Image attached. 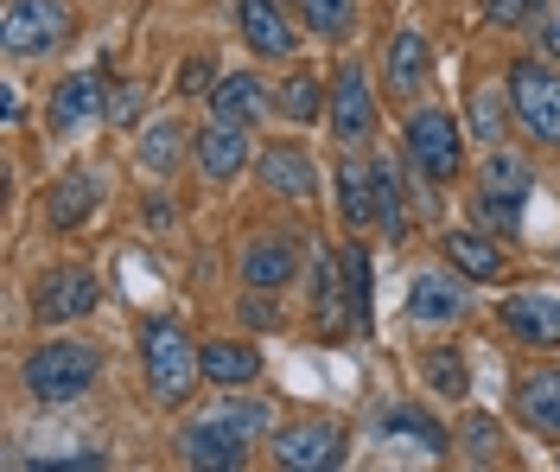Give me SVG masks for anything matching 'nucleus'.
Masks as SVG:
<instances>
[{
  "mask_svg": "<svg viewBox=\"0 0 560 472\" xmlns=\"http://www.w3.org/2000/svg\"><path fill=\"white\" fill-rule=\"evenodd\" d=\"M96 377H103V352L83 345V338H51V345H38L33 358L20 364V383H26V396H33L38 408L83 402L96 390Z\"/></svg>",
  "mask_w": 560,
  "mask_h": 472,
  "instance_id": "1",
  "label": "nucleus"
},
{
  "mask_svg": "<svg viewBox=\"0 0 560 472\" xmlns=\"http://www.w3.org/2000/svg\"><path fill=\"white\" fill-rule=\"evenodd\" d=\"M140 370H147L153 402L178 408V402H191V390H198L205 358H198V345L185 338L178 320H147V326H140Z\"/></svg>",
  "mask_w": 560,
  "mask_h": 472,
  "instance_id": "2",
  "label": "nucleus"
},
{
  "mask_svg": "<svg viewBox=\"0 0 560 472\" xmlns=\"http://www.w3.org/2000/svg\"><path fill=\"white\" fill-rule=\"evenodd\" d=\"M528 192H535V173H528L510 147H490L485 166H478V198H471V211H478V223H485L490 237H516Z\"/></svg>",
  "mask_w": 560,
  "mask_h": 472,
  "instance_id": "3",
  "label": "nucleus"
},
{
  "mask_svg": "<svg viewBox=\"0 0 560 472\" xmlns=\"http://www.w3.org/2000/svg\"><path fill=\"white\" fill-rule=\"evenodd\" d=\"M401 141H408V166L427 185H453L465 173V128L453 110H415Z\"/></svg>",
  "mask_w": 560,
  "mask_h": 472,
  "instance_id": "4",
  "label": "nucleus"
},
{
  "mask_svg": "<svg viewBox=\"0 0 560 472\" xmlns=\"http://www.w3.org/2000/svg\"><path fill=\"white\" fill-rule=\"evenodd\" d=\"M70 33H77V20H70L65 0H7V13H0V51L7 58H45Z\"/></svg>",
  "mask_w": 560,
  "mask_h": 472,
  "instance_id": "5",
  "label": "nucleus"
},
{
  "mask_svg": "<svg viewBox=\"0 0 560 472\" xmlns=\"http://www.w3.org/2000/svg\"><path fill=\"white\" fill-rule=\"evenodd\" d=\"M350 460V428L331 422V415H300L275 428V467L287 472H331Z\"/></svg>",
  "mask_w": 560,
  "mask_h": 472,
  "instance_id": "6",
  "label": "nucleus"
},
{
  "mask_svg": "<svg viewBox=\"0 0 560 472\" xmlns=\"http://www.w3.org/2000/svg\"><path fill=\"white\" fill-rule=\"evenodd\" d=\"M510 103H516V122L528 128V141L560 147V77L548 58H516L510 65Z\"/></svg>",
  "mask_w": 560,
  "mask_h": 472,
  "instance_id": "7",
  "label": "nucleus"
},
{
  "mask_svg": "<svg viewBox=\"0 0 560 472\" xmlns=\"http://www.w3.org/2000/svg\"><path fill=\"white\" fill-rule=\"evenodd\" d=\"M325 122H331V135L345 141V153L376 141V90H370V71L345 58L338 71H331V90H325Z\"/></svg>",
  "mask_w": 560,
  "mask_h": 472,
  "instance_id": "8",
  "label": "nucleus"
},
{
  "mask_svg": "<svg viewBox=\"0 0 560 472\" xmlns=\"http://www.w3.org/2000/svg\"><path fill=\"white\" fill-rule=\"evenodd\" d=\"M103 307V281L96 268L65 262V268H45L33 281V320L38 326H70V320H90Z\"/></svg>",
  "mask_w": 560,
  "mask_h": 472,
  "instance_id": "9",
  "label": "nucleus"
},
{
  "mask_svg": "<svg viewBox=\"0 0 560 472\" xmlns=\"http://www.w3.org/2000/svg\"><path fill=\"white\" fill-rule=\"evenodd\" d=\"M248 447H255V440H248L243 428L217 408V415H198V422L178 435V460H185V467H198V472H236L248 460Z\"/></svg>",
  "mask_w": 560,
  "mask_h": 472,
  "instance_id": "10",
  "label": "nucleus"
},
{
  "mask_svg": "<svg viewBox=\"0 0 560 472\" xmlns=\"http://www.w3.org/2000/svg\"><path fill=\"white\" fill-rule=\"evenodd\" d=\"M96 205H103V173L96 166H65L45 192V223L51 230H83L96 218Z\"/></svg>",
  "mask_w": 560,
  "mask_h": 472,
  "instance_id": "11",
  "label": "nucleus"
},
{
  "mask_svg": "<svg viewBox=\"0 0 560 472\" xmlns=\"http://www.w3.org/2000/svg\"><path fill=\"white\" fill-rule=\"evenodd\" d=\"M108 110V83L103 71H70L58 90H51V103H45V128L51 135H77L90 115H103Z\"/></svg>",
  "mask_w": 560,
  "mask_h": 472,
  "instance_id": "12",
  "label": "nucleus"
},
{
  "mask_svg": "<svg viewBox=\"0 0 560 472\" xmlns=\"http://www.w3.org/2000/svg\"><path fill=\"white\" fill-rule=\"evenodd\" d=\"M427 83H433V58H427V38H420L415 26L388 33V45H383V90L395 96V103H408V96H420Z\"/></svg>",
  "mask_w": 560,
  "mask_h": 472,
  "instance_id": "13",
  "label": "nucleus"
},
{
  "mask_svg": "<svg viewBox=\"0 0 560 472\" xmlns=\"http://www.w3.org/2000/svg\"><path fill=\"white\" fill-rule=\"evenodd\" d=\"M465 307H471V293H465V275H440V268H427V275H415L408 281V320H420V326H453V320H465Z\"/></svg>",
  "mask_w": 560,
  "mask_h": 472,
  "instance_id": "14",
  "label": "nucleus"
},
{
  "mask_svg": "<svg viewBox=\"0 0 560 472\" xmlns=\"http://www.w3.org/2000/svg\"><path fill=\"white\" fill-rule=\"evenodd\" d=\"M300 262H306L300 237H255L243 250V288H261V293L287 288V281H300Z\"/></svg>",
  "mask_w": 560,
  "mask_h": 472,
  "instance_id": "15",
  "label": "nucleus"
},
{
  "mask_svg": "<svg viewBox=\"0 0 560 472\" xmlns=\"http://www.w3.org/2000/svg\"><path fill=\"white\" fill-rule=\"evenodd\" d=\"M497 320L516 345H560V293H510L497 307Z\"/></svg>",
  "mask_w": 560,
  "mask_h": 472,
  "instance_id": "16",
  "label": "nucleus"
},
{
  "mask_svg": "<svg viewBox=\"0 0 560 472\" xmlns=\"http://www.w3.org/2000/svg\"><path fill=\"white\" fill-rule=\"evenodd\" d=\"M191 153H198L205 180L230 185L248 166V128H243V122H217V115H210V128H198V135H191Z\"/></svg>",
  "mask_w": 560,
  "mask_h": 472,
  "instance_id": "17",
  "label": "nucleus"
},
{
  "mask_svg": "<svg viewBox=\"0 0 560 472\" xmlns=\"http://www.w3.org/2000/svg\"><path fill=\"white\" fill-rule=\"evenodd\" d=\"M236 26H243V38H248V51L255 58H293V26H287V13H280L275 0H236Z\"/></svg>",
  "mask_w": 560,
  "mask_h": 472,
  "instance_id": "18",
  "label": "nucleus"
},
{
  "mask_svg": "<svg viewBox=\"0 0 560 472\" xmlns=\"http://www.w3.org/2000/svg\"><path fill=\"white\" fill-rule=\"evenodd\" d=\"M261 185H268L275 198H313L318 192L313 153H306L300 141H275L268 153H261Z\"/></svg>",
  "mask_w": 560,
  "mask_h": 472,
  "instance_id": "19",
  "label": "nucleus"
},
{
  "mask_svg": "<svg viewBox=\"0 0 560 472\" xmlns=\"http://www.w3.org/2000/svg\"><path fill=\"white\" fill-rule=\"evenodd\" d=\"M268 110H275V96H268V83L255 71H230V77H217V90H210V115H217V122L255 128Z\"/></svg>",
  "mask_w": 560,
  "mask_h": 472,
  "instance_id": "20",
  "label": "nucleus"
},
{
  "mask_svg": "<svg viewBox=\"0 0 560 472\" xmlns=\"http://www.w3.org/2000/svg\"><path fill=\"white\" fill-rule=\"evenodd\" d=\"M516 415L541 440L560 435V364H541V370H528L523 383H516Z\"/></svg>",
  "mask_w": 560,
  "mask_h": 472,
  "instance_id": "21",
  "label": "nucleus"
},
{
  "mask_svg": "<svg viewBox=\"0 0 560 472\" xmlns=\"http://www.w3.org/2000/svg\"><path fill=\"white\" fill-rule=\"evenodd\" d=\"M331 185H338V223L345 230L376 223V166H363L357 153H345V166L331 173Z\"/></svg>",
  "mask_w": 560,
  "mask_h": 472,
  "instance_id": "22",
  "label": "nucleus"
},
{
  "mask_svg": "<svg viewBox=\"0 0 560 472\" xmlns=\"http://www.w3.org/2000/svg\"><path fill=\"white\" fill-rule=\"evenodd\" d=\"M198 358H205V377L223 383V390H248V383L261 377V352L243 345V338H205Z\"/></svg>",
  "mask_w": 560,
  "mask_h": 472,
  "instance_id": "23",
  "label": "nucleus"
},
{
  "mask_svg": "<svg viewBox=\"0 0 560 472\" xmlns=\"http://www.w3.org/2000/svg\"><path fill=\"white\" fill-rule=\"evenodd\" d=\"M440 250H446V262H453L465 281H497L503 275V250L490 243V230H446Z\"/></svg>",
  "mask_w": 560,
  "mask_h": 472,
  "instance_id": "24",
  "label": "nucleus"
},
{
  "mask_svg": "<svg viewBox=\"0 0 560 472\" xmlns=\"http://www.w3.org/2000/svg\"><path fill=\"white\" fill-rule=\"evenodd\" d=\"M313 313H318V332L325 338H345L350 326V300H345V275H338V255H318L313 268Z\"/></svg>",
  "mask_w": 560,
  "mask_h": 472,
  "instance_id": "25",
  "label": "nucleus"
},
{
  "mask_svg": "<svg viewBox=\"0 0 560 472\" xmlns=\"http://www.w3.org/2000/svg\"><path fill=\"white\" fill-rule=\"evenodd\" d=\"M383 435L415 440V447H427L433 460H446V453H453V435H446V422H433L420 402H395V408H383Z\"/></svg>",
  "mask_w": 560,
  "mask_h": 472,
  "instance_id": "26",
  "label": "nucleus"
},
{
  "mask_svg": "<svg viewBox=\"0 0 560 472\" xmlns=\"http://www.w3.org/2000/svg\"><path fill=\"white\" fill-rule=\"evenodd\" d=\"M338 275H345L350 326L370 338V326H376V293H370V250H363V243H345V250H338Z\"/></svg>",
  "mask_w": 560,
  "mask_h": 472,
  "instance_id": "27",
  "label": "nucleus"
},
{
  "mask_svg": "<svg viewBox=\"0 0 560 472\" xmlns=\"http://www.w3.org/2000/svg\"><path fill=\"white\" fill-rule=\"evenodd\" d=\"M185 147H191V135H185V122H147V135H140L135 147V160H140V173H153V180H166L178 160H185Z\"/></svg>",
  "mask_w": 560,
  "mask_h": 472,
  "instance_id": "28",
  "label": "nucleus"
},
{
  "mask_svg": "<svg viewBox=\"0 0 560 472\" xmlns=\"http://www.w3.org/2000/svg\"><path fill=\"white\" fill-rule=\"evenodd\" d=\"M370 166H376V223H383L388 243H408L415 211H408V198H401V166H395V160H370Z\"/></svg>",
  "mask_w": 560,
  "mask_h": 472,
  "instance_id": "29",
  "label": "nucleus"
},
{
  "mask_svg": "<svg viewBox=\"0 0 560 472\" xmlns=\"http://www.w3.org/2000/svg\"><path fill=\"white\" fill-rule=\"evenodd\" d=\"M510 122H516V103L503 96V83H478L471 90V135L485 147H503L510 141Z\"/></svg>",
  "mask_w": 560,
  "mask_h": 472,
  "instance_id": "30",
  "label": "nucleus"
},
{
  "mask_svg": "<svg viewBox=\"0 0 560 472\" xmlns=\"http://www.w3.org/2000/svg\"><path fill=\"white\" fill-rule=\"evenodd\" d=\"M275 110L287 115V122H300V128L325 115V90H318V77L306 71V65H300V71H287L275 83Z\"/></svg>",
  "mask_w": 560,
  "mask_h": 472,
  "instance_id": "31",
  "label": "nucleus"
},
{
  "mask_svg": "<svg viewBox=\"0 0 560 472\" xmlns=\"http://www.w3.org/2000/svg\"><path fill=\"white\" fill-rule=\"evenodd\" d=\"M458 447H465L471 467H497V460H503V428H497L490 415H465V422H458Z\"/></svg>",
  "mask_w": 560,
  "mask_h": 472,
  "instance_id": "32",
  "label": "nucleus"
},
{
  "mask_svg": "<svg viewBox=\"0 0 560 472\" xmlns=\"http://www.w3.org/2000/svg\"><path fill=\"white\" fill-rule=\"evenodd\" d=\"M420 370H427V390H433V396H465V390H471V370H465V358H458V352H446V345H440V352H427V358H420Z\"/></svg>",
  "mask_w": 560,
  "mask_h": 472,
  "instance_id": "33",
  "label": "nucleus"
},
{
  "mask_svg": "<svg viewBox=\"0 0 560 472\" xmlns=\"http://www.w3.org/2000/svg\"><path fill=\"white\" fill-rule=\"evenodd\" d=\"M357 20V0H300V26L318 38H345Z\"/></svg>",
  "mask_w": 560,
  "mask_h": 472,
  "instance_id": "34",
  "label": "nucleus"
},
{
  "mask_svg": "<svg viewBox=\"0 0 560 472\" xmlns=\"http://www.w3.org/2000/svg\"><path fill=\"white\" fill-rule=\"evenodd\" d=\"M223 415H230V422H236V428H243L248 440L275 435V408H268L261 396H230V402H223Z\"/></svg>",
  "mask_w": 560,
  "mask_h": 472,
  "instance_id": "35",
  "label": "nucleus"
},
{
  "mask_svg": "<svg viewBox=\"0 0 560 472\" xmlns=\"http://www.w3.org/2000/svg\"><path fill=\"white\" fill-rule=\"evenodd\" d=\"M173 90H178V96H210V90H217V65H210L205 51H191V58L178 65Z\"/></svg>",
  "mask_w": 560,
  "mask_h": 472,
  "instance_id": "36",
  "label": "nucleus"
},
{
  "mask_svg": "<svg viewBox=\"0 0 560 472\" xmlns=\"http://www.w3.org/2000/svg\"><path fill=\"white\" fill-rule=\"evenodd\" d=\"M140 115V83H115L108 90V110H103V122H115V128H128Z\"/></svg>",
  "mask_w": 560,
  "mask_h": 472,
  "instance_id": "37",
  "label": "nucleus"
},
{
  "mask_svg": "<svg viewBox=\"0 0 560 472\" xmlns=\"http://www.w3.org/2000/svg\"><path fill=\"white\" fill-rule=\"evenodd\" d=\"M108 453H51V460H33V472H103Z\"/></svg>",
  "mask_w": 560,
  "mask_h": 472,
  "instance_id": "38",
  "label": "nucleus"
},
{
  "mask_svg": "<svg viewBox=\"0 0 560 472\" xmlns=\"http://www.w3.org/2000/svg\"><path fill=\"white\" fill-rule=\"evenodd\" d=\"M541 0H485V26H523Z\"/></svg>",
  "mask_w": 560,
  "mask_h": 472,
  "instance_id": "39",
  "label": "nucleus"
},
{
  "mask_svg": "<svg viewBox=\"0 0 560 472\" xmlns=\"http://www.w3.org/2000/svg\"><path fill=\"white\" fill-rule=\"evenodd\" d=\"M243 320H248V326H261V332H268V326L280 320V313L268 307V300H261V288H255V293H243Z\"/></svg>",
  "mask_w": 560,
  "mask_h": 472,
  "instance_id": "40",
  "label": "nucleus"
},
{
  "mask_svg": "<svg viewBox=\"0 0 560 472\" xmlns=\"http://www.w3.org/2000/svg\"><path fill=\"white\" fill-rule=\"evenodd\" d=\"M535 38H541V58H555V65H560V13H548Z\"/></svg>",
  "mask_w": 560,
  "mask_h": 472,
  "instance_id": "41",
  "label": "nucleus"
}]
</instances>
